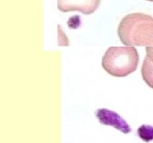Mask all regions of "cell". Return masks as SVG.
<instances>
[{
  "mask_svg": "<svg viewBox=\"0 0 153 143\" xmlns=\"http://www.w3.org/2000/svg\"><path fill=\"white\" fill-rule=\"evenodd\" d=\"M118 35L128 47H153V17L141 13L127 14L119 24Z\"/></svg>",
  "mask_w": 153,
  "mask_h": 143,
  "instance_id": "cell-1",
  "label": "cell"
},
{
  "mask_svg": "<svg viewBox=\"0 0 153 143\" xmlns=\"http://www.w3.org/2000/svg\"><path fill=\"white\" fill-rule=\"evenodd\" d=\"M139 64V54L135 47H110L102 57V68L109 74L123 77L134 73Z\"/></svg>",
  "mask_w": 153,
  "mask_h": 143,
  "instance_id": "cell-2",
  "label": "cell"
},
{
  "mask_svg": "<svg viewBox=\"0 0 153 143\" xmlns=\"http://www.w3.org/2000/svg\"><path fill=\"white\" fill-rule=\"evenodd\" d=\"M95 114L99 122L103 125L111 126L123 133H129L132 131L128 123L116 112L108 109H99L96 111Z\"/></svg>",
  "mask_w": 153,
  "mask_h": 143,
  "instance_id": "cell-3",
  "label": "cell"
},
{
  "mask_svg": "<svg viewBox=\"0 0 153 143\" xmlns=\"http://www.w3.org/2000/svg\"><path fill=\"white\" fill-rule=\"evenodd\" d=\"M100 3V0H57V7L61 12L79 11L91 14L98 9Z\"/></svg>",
  "mask_w": 153,
  "mask_h": 143,
  "instance_id": "cell-4",
  "label": "cell"
},
{
  "mask_svg": "<svg viewBox=\"0 0 153 143\" xmlns=\"http://www.w3.org/2000/svg\"><path fill=\"white\" fill-rule=\"evenodd\" d=\"M142 76L145 82L153 89V62L146 56L142 66Z\"/></svg>",
  "mask_w": 153,
  "mask_h": 143,
  "instance_id": "cell-5",
  "label": "cell"
},
{
  "mask_svg": "<svg viewBox=\"0 0 153 143\" xmlns=\"http://www.w3.org/2000/svg\"><path fill=\"white\" fill-rule=\"evenodd\" d=\"M137 133L139 137L145 142H149L153 140V127L150 125H143L140 126L137 130Z\"/></svg>",
  "mask_w": 153,
  "mask_h": 143,
  "instance_id": "cell-6",
  "label": "cell"
},
{
  "mask_svg": "<svg viewBox=\"0 0 153 143\" xmlns=\"http://www.w3.org/2000/svg\"><path fill=\"white\" fill-rule=\"evenodd\" d=\"M146 57L153 62V47H146Z\"/></svg>",
  "mask_w": 153,
  "mask_h": 143,
  "instance_id": "cell-7",
  "label": "cell"
},
{
  "mask_svg": "<svg viewBox=\"0 0 153 143\" xmlns=\"http://www.w3.org/2000/svg\"><path fill=\"white\" fill-rule=\"evenodd\" d=\"M147 1H151V2H153V0H147Z\"/></svg>",
  "mask_w": 153,
  "mask_h": 143,
  "instance_id": "cell-8",
  "label": "cell"
}]
</instances>
